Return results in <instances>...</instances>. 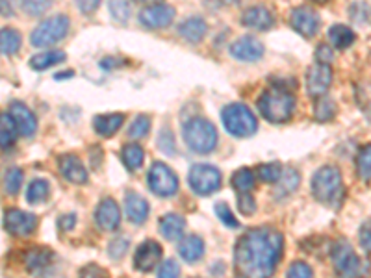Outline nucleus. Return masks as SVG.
I'll return each mask as SVG.
<instances>
[{
  "mask_svg": "<svg viewBox=\"0 0 371 278\" xmlns=\"http://www.w3.org/2000/svg\"><path fill=\"white\" fill-rule=\"evenodd\" d=\"M332 263L341 278H362L370 273V262L356 256L349 243L346 239L334 243L332 247Z\"/></svg>",
  "mask_w": 371,
  "mask_h": 278,
  "instance_id": "obj_5",
  "label": "nucleus"
},
{
  "mask_svg": "<svg viewBox=\"0 0 371 278\" xmlns=\"http://www.w3.org/2000/svg\"><path fill=\"white\" fill-rule=\"evenodd\" d=\"M232 58H236L240 62H256L263 56V45L258 41L256 37L245 36L242 39H237L236 43H232L228 48Z\"/></svg>",
  "mask_w": 371,
  "mask_h": 278,
  "instance_id": "obj_15",
  "label": "nucleus"
},
{
  "mask_svg": "<svg viewBox=\"0 0 371 278\" xmlns=\"http://www.w3.org/2000/svg\"><path fill=\"white\" fill-rule=\"evenodd\" d=\"M349 17L358 25H364V22H371V8L367 4H362V2H356V4L351 6Z\"/></svg>",
  "mask_w": 371,
  "mask_h": 278,
  "instance_id": "obj_41",
  "label": "nucleus"
},
{
  "mask_svg": "<svg viewBox=\"0 0 371 278\" xmlns=\"http://www.w3.org/2000/svg\"><path fill=\"white\" fill-rule=\"evenodd\" d=\"M284 237L271 227L251 228L236 243L234 262L243 278H269L282 256Z\"/></svg>",
  "mask_w": 371,
  "mask_h": 278,
  "instance_id": "obj_1",
  "label": "nucleus"
},
{
  "mask_svg": "<svg viewBox=\"0 0 371 278\" xmlns=\"http://www.w3.org/2000/svg\"><path fill=\"white\" fill-rule=\"evenodd\" d=\"M182 260L188 263H195L201 260V256L204 254V241L199 236H188L186 239H182L181 247H178Z\"/></svg>",
  "mask_w": 371,
  "mask_h": 278,
  "instance_id": "obj_25",
  "label": "nucleus"
},
{
  "mask_svg": "<svg viewBox=\"0 0 371 278\" xmlns=\"http://www.w3.org/2000/svg\"><path fill=\"white\" fill-rule=\"evenodd\" d=\"M121 158H123V164L126 165V169L138 171L143 165L145 150L138 143H129L124 145L123 150H121Z\"/></svg>",
  "mask_w": 371,
  "mask_h": 278,
  "instance_id": "obj_30",
  "label": "nucleus"
},
{
  "mask_svg": "<svg viewBox=\"0 0 371 278\" xmlns=\"http://www.w3.org/2000/svg\"><path fill=\"white\" fill-rule=\"evenodd\" d=\"M208 26L207 22L202 21L201 17H190L186 19L181 26H178V34L184 37L186 41L190 43H199L202 41V37L207 36Z\"/></svg>",
  "mask_w": 371,
  "mask_h": 278,
  "instance_id": "obj_24",
  "label": "nucleus"
},
{
  "mask_svg": "<svg viewBox=\"0 0 371 278\" xmlns=\"http://www.w3.org/2000/svg\"><path fill=\"white\" fill-rule=\"evenodd\" d=\"M124 211H126V217L134 225H141L149 217V202L145 201L141 195L134 193V191H130L124 197Z\"/></svg>",
  "mask_w": 371,
  "mask_h": 278,
  "instance_id": "obj_20",
  "label": "nucleus"
},
{
  "mask_svg": "<svg viewBox=\"0 0 371 278\" xmlns=\"http://www.w3.org/2000/svg\"><path fill=\"white\" fill-rule=\"evenodd\" d=\"M258 110L266 121L275 124L286 123L292 119L295 110V97L282 84H273L268 91L258 98Z\"/></svg>",
  "mask_w": 371,
  "mask_h": 278,
  "instance_id": "obj_2",
  "label": "nucleus"
},
{
  "mask_svg": "<svg viewBox=\"0 0 371 278\" xmlns=\"http://www.w3.org/2000/svg\"><path fill=\"white\" fill-rule=\"evenodd\" d=\"M242 278H243V277H242Z\"/></svg>",
  "mask_w": 371,
  "mask_h": 278,
  "instance_id": "obj_59",
  "label": "nucleus"
},
{
  "mask_svg": "<svg viewBox=\"0 0 371 278\" xmlns=\"http://www.w3.org/2000/svg\"><path fill=\"white\" fill-rule=\"evenodd\" d=\"M52 258H54V254H52V251H48V249H30V251L25 254V265L30 273H41V271H45V269L51 265Z\"/></svg>",
  "mask_w": 371,
  "mask_h": 278,
  "instance_id": "obj_22",
  "label": "nucleus"
},
{
  "mask_svg": "<svg viewBox=\"0 0 371 278\" xmlns=\"http://www.w3.org/2000/svg\"><path fill=\"white\" fill-rule=\"evenodd\" d=\"M95 221L103 230H117L121 223V211L114 199H103L95 211Z\"/></svg>",
  "mask_w": 371,
  "mask_h": 278,
  "instance_id": "obj_17",
  "label": "nucleus"
},
{
  "mask_svg": "<svg viewBox=\"0 0 371 278\" xmlns=\"http://www.w3.org/2000/svg\"><path fill=\"white\" fill-rule=\"evenodd\" d=\"M136 2L141 6H155V4H160L162 0H136Z\"/></svg>",
  "mask_w": 371,
  "mask_h": 278,
  "instance_id": "obj_55",
  "label": "nucleus"
},
{
  "mask_svg": "<svg viewBox=\"0 0 371 278\" xmlns=\"http://www.w3.org/2000/svg\"><path fill=\"white\" fill-rule=\"evenodd\" d=\"M289 22L294 26V30L303 37H314L320 30V15L310 8H295L289 15Z\"/></svg>",
  "mask_w": 371,
  "mask_h": 278,
  "instance_id": "obj_13",
  "label": "nucleus"
},
{
  "mask_svg": "<svg viewBox=\"0 0 371 278\" xmlns=\"http://www.w3.org/2000/svg\"><path fill=\"white\" fill-rule=\"evenodd\" d=\"M356 171L362 180H371V143L364 145L356 156Z\"/></svg>",
  "mask_w": 371,
  "mask_h": 278,
  "instance_id": "obj_35",
  "label": "nucleus"
},
{
  "mask_svg": "<svg viewBox=\"0 0 371 278\" xmlns=\"http://www.w3.org/2000/svg\"><path fill=\"white\" fill-rule=\"evenodd\" d=\"M22 43L21 34L15 28H2L0 30V54L2 56H13L19 52Z\"/></svg>",
  "mask_w": 371,
  "mask_h": 278,
  "instance_id": "obj_27",
  "label": "nucleus"
},
{
  "mask_svg": "<svg viewBox=\"0 0 371 278\" xmlns=\"http://www.w3.org/2000/svg\"><path fill=\"white\" fill-rule=\"evenodd\" d=\"M74 223H77V216L74 213H67V216H62L58 219V227L62 230H71L74 228Z\"/></svg>",
  "mask_w": 371,
  "mask_h": 278,
  "instance_id": "obj_53",
  "label": "nucleus"
},
{
  "mask_svg": "<svg viewBox=\"0 0 371 278\" xmlns=\"http://www.w3.org/2000/svg\"><path fill=\"white\" fill-rule=\"evenodd\" d=\"M188 182L197 195H211L221 187V173L214 165H193L188 175Z\"/></svg>",
  "mask_w": 371,
  "mask_h": 278,
  "instance_id": "obj_8",
  "label": "nucleus"
},
{
  "mask_svg": "<svg viewBox=\"0 0 371 278\" xmlns=\"http://www.w3.org/2000/svg\"><path fill=\"white\" fill-rule=\"evenodd\" d=\"M158 145H160V149L164 150V152H167V154H173V152H175V141H173V134H171L167 128L162 130Z\"/></svg>",
  "mask_w": 371,
  "mask_h": 278,
  "instance_id": "obj_48",
  "label": "nucleus"
},
{
  "mask_svg": "<svg viewBox=\"0 0 371 278\" xmlns=\"http://www.w3.org/2000/svg\"><path fill=\"white\" fill-rule=\"evenodd\" d=\"M21 2H22V10L32 17L43 15L52 4V0H21Z\"/></svg>",
  "mask_w": 371,
  "mask_h": 278,
  "instance_id": "obj_40",
  "label": "nucleus"
},
{
  "mask_svg": "<svg viewBox=\"0 0 371 278\" xmlns=\"http://www.w3.org/2000/svg\"><path fill=\"white\" fill-rule=\"evenodd\" d=\"M181 277V265L175 260H165L158 269V278H178Z\"/></svg>",
  "mask_w": 371,
  "mask_h": 278,
  "instance_id": "obj_45",
  "label": "nucleus"
},
{
  "mask_svg": "<svg viewBox=\"0 0 371 278\" xmlns=\"http://www.w3.org/2000/svg\"><path fill=\"white\" fill-rule=\"evenodd\" d=\"M314 2H318V4H325V2H329V0H314Z\"/></svg>",
  "mask_w": 371,
  "mask_h": 278,
  "instance_id": "obj_58",
  "label": "nucleus"
},
{
  "mask_svg": "<svg viewBox=\"0 0 371 278\" xmlns=\"http://www.w3.org/2000/svg\"><path fill=\"white\" fill-rule=\"evenodd\" d=\"M182 134H184L186 145H188L191 150L199 152V154H207V152H211V150L216 149L217 130L207 119H190V121L184 124Z\"/></svg>",
  "mask_w": 371,
  "mask_h": 278,
  "instance_id": "obj_4",
  "label": "nucleus"
},
{
  "mask_svg": "<svg viewBox=\"0 0 371 278\" xmlns=\"http://www.w3.org/2000/svg\"><path fill=\"white\" fill-rule=\"evenodd\" d=\"M4 227L11 236L26 237L36 232L37 217L30 213V211L8 210L4 216Z\"/></svg>",
  "mask_w": 371,
  "mask_h": 278,
  "instance_id": "obj_10",
  "label": "nucleus"
},
{
  "mask_svg": "<svg viewBox=\"0 0 371 278\" xmlns=\"http://www.w3.org/2000/svg\"><path fill=\"white\" fill-rule=\"evenodd\" d=\"M358 239H360L362 249L371 254V223L362 225L360 232H358Z\"/></svg>",
  "mask_w": 371,
  "mask_h": 278,
  "instance_id": "obj_50",
  "label": "nucleus"
},
{
  "mask_svg": "<svg viewBox=\"0 0 371 278\" xmlns=\"http://www.w3.org/2000/svg\"><path fill=\"white\" fill-rule=\"evenodd\" d=\"M282 165L273 161V164H263L258 167V176L260 180L268 182V184H277L280 175H282Z\"/></svg>",
  "mask_w": 371,
  "mask_h": 278,
  "instance_id": "obj_38",
  "label": "nucleus"
},
{
  "mask_svg": "<svg viewBox=\"0 0 371 278\" xmlns=\"http://www.w3.org/2000/svg\"><path fill=\"white\" fill-rule=\"evenodd\" d=\"M17 124L13 123L10 114H0V149H10L11 145L15 143Z\"/></svg>",
  "mask_w": 371,
  "mask_h": 278,
  "instance_id": "obj_29",
  "label": "nucleus"
},
{
  "mask_svg": "<svg viewBox=\"0 0 371 278\" xmlns=\"http://www.w3.org/2000/svg\"><path fill=\"white\" fill-rule=\"evenodd\" d=\"M126 251H129V239L126 237H117V239L110 243L108 247L110 256L114 258V260H121L126 254Z\"/></svg>",
  "mask_w": 371,
  "mask_h": 278,
  "instance_id": "obj_44",
  "label": "nucleus"
},
{
  "mask_svg": "<svg viewBox=\"0 0 371 278\" xmlns=\"http://www.w3.org/2000/svg\"><path fill=\"white\" fill-rule=\"evenodd\" d=\"M58 169L65 180L71 184H86L88 182V169L84 167L80 158L74 154H62L58 158Z\"/></svg>",
  "mask_w": 371,
  "mask_h": 278,
  "instance_id": "obj_16",
  "label": "nucleus"
},
{
  "mask_svg": "<svg viewBox=\"0 0 371 278\" xmlns=\"http://www.w3.org/2000/svg\"><path fill=\"white\" fill-rule=\"evenodd\" d=\"M72 77V71H67V72H58L56 74V80H60V78H69Z\"/></svg>",
  "mask_w": 371,
  "mask_h": 278,
  "instance_id": "obj_56",
  "label": "nucleus"
},
{
  "mask_svg": "<svg viewBox=\"0 0 371 278\" xmlns=\"http://www.w3.org/2000/svg\"><path fill=\"white\" fill-rule=\"evenodd\" d=\"M186 219L178 213H167L160 219V234L167 241H178L184 236Z\"/></svg>",
  "mask_w": 371,
  "mask_h": 278,
  "instance_id": "obj_21",
  "label": "nucleus"
},
{
  "mask_svg": "<svg viewBox=\"0 0 371 278\" xmlns=\"http://www.w3.org/2000/svg\"><path fill=\"white\" fill-rule=\"evenodd\" d=\"M299 182H301V176L297 171L295 169L282 171V175H280V178H278L277 182V195L280 197V199H282V197L292 195V193L299 187Z\"/></svg>",
  "mask_w": 371,
  "mask_h": 278,
  "instance_id": "obj_31",
  "label": "nucleus"
},
{
  "mask_svg": "<svg viewBox=\"0 0 371 278\" xmlns=\"http://www.w3.org/2000/svg\"><path fill=\"white\" fill-rule=\"evenodd\" d=\"M162 247L152 239H147L138 247L134 256V267L141 273H149L156 267V263L160 262Z\"/></svg>",
  "mask_w": 371,
  "mask_h": 278,
  "instance_id": "obj_14",
  "label": "nucleus"
},
{
  "mask_svg": "<svg viewBox=\"0 0 371 278\" xmlns=\"http://www.w3.org/2000/svg\"><path fill=\"white\" fill-rule=\"evenodd\" d=\"M175 19V8L167 4L147 6L139 11V22L147 28H165Z\"/></svg>",
  "mask_w": 371,
  "mask_h": 278,
  "instance_id": "obj_12",
  "label": "nucleus"
},
{
  "mask_svg": "<svg viewBox=\"0 0 371 278\" xmlns=\"http://www.w3.org/2000/svg\"><path fill=\"white\" fill-rule=\"evenodd\" d=\"M329 39L336 51H346L355 43V32L346 25H334L330 26Z\"/></svg>",
  "mask_w": 371,
  "mask_h": 278,
  "instance_id": "obj_26",
  "label": "nucleus"
},
{
  "mask_svg": "<svg viewBox=\"0 0 371 278\" xmlns=\"http://www.w3.org/2000/svg\"><path fill=\"white\" fill-rule=\"evenodd\" d=\"M336 115V104L332 98L329 97H320V100L315 102L314 106V117L315 121H320V123H329L330 119Z\"/></svg>",
  "mask_w": 371,
  "mask_h": 278,
  "instance_id": "obj_33",
  "label": "nucleus"
},
{
  "mask_svg": "<svg viewBox=\"0 0 371 278\" xmlns=\"http://www.w3.org/2000/svg\"><path fill=\"white\" fill-rule=\"evenodd\" d=\"M312 193L321 204L330 208H340L344 199H346V190H344V180L341 173L336 167H321L312 178Z\"/></svg>",
  "mask_w": 371,
  "mask_h": 278,
  "instance_id": "obj_3",
  "label": "nucleus"
},
{
  "mask_svg": "<svg viewBox=\"0 0 371 278\" xmlns=\"http://www.w3.org/2000/svg\"><path fill=\"white\" fill-rule=\"evenodd\" d=\"M22 185V171L19 167L8 169L4 176V190L8 195H17Z\"/></svg>",
  "mask_w": 371,
  "mask_h": 278,
  "instance_id": "obj_37",
  "label": "nucleus"
},
{
  "mask_svg": "<svg viewBox=\"0 0 371 278\" xmlns=\"http://www.w3.org/2000/svg\"><path fill=\"white\" fill-rule=\"evenodd\" d=\"M221 119L225 130L234 138H249L258 128L256 117L245 104L234 102L225 106L221 112Z\"/></svg>",
  "mask_w": 371,
  "mask_h": 278,
  "instance_id": "obj_6",
  "label": "nucleus"
},
{
  "mask_svg": "<svg viewBox=\"0 0 371 278\" xmlns=\"http://www.w3.org/2000/svg\"><path fill=\"white\" fill-rule=\"evenodd\" d=\"M237 206H240V211L245 213V216H253L254 211H256V202L249 193H242L240 199H237Z\"/></svg>",
  "mask_w": 371,
  "mask_h": 278,
  "instance_id": "obj_46",
  "label": "nucleus"
},
{
  "mask_svg": "<svg viewBox=\"0 0 371 278\" xmlns=\"http://www.w3.org/2000/svg\"><path fill=\"white\" fill-rule=\"evenodd\" d=\"M80 278H110L106 269H103L100 265H88L80 271Z\"/></svg>",
  "mask_w": 371,
  "mask_h": 278,
  "instance_id": "obj_49",
  "label": "nucleus"
},
{
  "mask_svg": "<svg viewBox=\"0 0 371 278\" xmlns=\"http://www.w3.org/2000/svg\"><path fill=\"white\" fill-rule=\"evenodd\" d=\"M332 84V69L330 65H325V63H315L308 69V74H306V89H308V95L314 98L323 97L327 89L330 88Z\"/></svg>",
  "mask_w": 371,
  "mask_h": 278,
  "instance_id": "obj_11",
  "label": "nucleus"
},
{
  "mask_svg": "<svg viewBox=\"0 0 371 278\" xmlns=\"http://www.w3.org/2000/svg\"><path fill=\"white\" fill-rule=\"evenodd\" d=\"M150 130V117L149 115H138L129 126V135L132 139H141L149 134Z\"/></svg>",
  "mask_w": 371,
  "mask_h": 278,
  "instance_id": "obj_39",
  "label": "nucleus"
},
{
  "mask_svg": "<svg viewBox=\"0 0 371 278\" xmlns=\"http://www.w3.org/2000/svg\"><path fill=\"white\" fill-rule=\"evenodd\" d=\"M69 32V17L54 15L51 19H45L43 22L34 28L30 36V41L34 46H52L58 41H62Z\"/></svg>",
  "mask_w": 371,
  "mask_h": 278,
  "instance_id": "obj_7",
  "label": "nucleus"
},
{
  "mask_svg": "<svg viewBox=\"0 0 371 278\" xmlns=\"http://www.w3.org/2000/svg\"><path fill=\"white\" fill-rule=\"evenodd\" d=\"M65 58L67 56H65L62 51L39 52V54L30 58V67L34 69V71H46V69H51L52 65L65 62Z\"/></svg>",
  "mask_w": 371,
  "mask_h": 278,
  "instance_id": "obj_28",
  "label": "nucleus"
},
{
  "mask_svg": "<svg viewBox=\"0 0 371 278\" xmlns=\"http://www.w3.org/2000/svg\"><path fill=\"white\" fill-rule=\"evenodd\" d=\"M242 22L245 26H249V28H253V30H269V28L275 25V17L268 8L254 6V8H249V10L243 13Z\"/></svg>",
  "mask_w": 371,
  "mask_h": 278,
  "instance_id": "obj_19",
  "label": "nucleus"
},
{
  "mask_svg": "<svg viewBox=\"0 0 371 278\" xmlns=\"http://www.w3.org/2000/svg\"><path fill=\"white\" fill-rule=\"evenodd\" d=\"M149 187L158 197H171L178 191V178L162 161H156L149 171Z\"/></svg>",
  "mask_w": 371,
  "mask_h": 278,
  "instance_id": "obj_9",
  "label": "nucleus"
},
{
  "mask_svg": "<svg viewBox=\"0 0 371 278\" xmlns=\"http://www.w3.org/2000/svg\"><path fill=\"white\" fill-rule=\"evenodd\" d=\"M74 2H77L78 10L82 13H93L100 4V0H74Z\"/></svg>",
  "mask_w": 371,
  "mask_h": 278,
  "instance_id": "obj_52",
  "label": "nucleus"
},
{
  "mask_svg": "<svg viewBox=\"0 0 371 278\" xmlns=\"http://www.w3.org/2000/svg\"><path fill=\"white\" fill-rule=\"evenodd\" d=\"M216 213H217V217L221 219L225 227H228V228H237V227H240V223H237L236 217L232 216L230 208H228L227 204H223V202L216 204Z\"/></svg>",
  "mask_w": 371,
  "mask_h": 278,
  "instance_id": "obj_42",
  "label": "nucleus"
},
{
  "mask_svg": "<svg viewBox=\"0 0 371 278\" xmlns=\"http://www.w3.org/2000/svg\"><path fill=\"white\" fill-rule=\"evenodd\" d=\"M10 115L13 119V123L17 124L19 134L22 135H32L37 128V121L34 117L30 110L26 108L22 102H11L10 106Z\"/></svg>",
  "mask_w": 371,
  "mask_h": 278,
  "instance_id": "obj_18",
  "label": "nucleus"
},
{
  "mask_svg": "<svg viewBox=\"0 0 371 278\" xmlns=\"http://www.w3.org/2000/svg\"><path fill=\"white\" fill-rule=\"evenodd\" d=\"M17 11V0H0V15L13 17Z\"/></svg>",
  "mask_w": 371,
  "mask_h": 278,
  "instance_id": "obj_51",
  "label": "nucleus"
},
{
  "mask_svg": "<svg viewBox=\"0 0 371 278\" xmlns=\"http://www.w3.org/2000/svg\"><path fill=\"white\" fill-rule=\"evenodd\" d=\"M223 2H225V4H240L242 0H223Z\"/></svg>",
  "mask_w": 371,
  "mask_h": 278,
  "instance_id": "obj_57",
  "label": "nucleus"
},
{
  "mask_svg": "<svg viewBox=\"0 0 371 278\" xmlns=\"http://www.w3.org/2000/svg\"><path fill=\"white\" fill-rule=\"evenodd\" d=\"M123 63H124L123 60H115V58H104L103 62H100V67L106 69V71H110V69L121 67Z\"/></svg>",
  "mask_w": 371,
  "mask_h": 278,
  "instance_id": "obj_54",
  "label": "nucleus"
},
{
  "mask_svg": "<svg viewBox=\"0 0 371 278\" xmlns=\"http://www.w3.org/2000/svg\"><path fill=\"white\" fill-rule=\"evenodd\" d=\"M254 184H256V178H254V173L247 167H242L237 169L234 175H232V185L234 190H237L240 193H249L253 190Z\"/></svg>",
  "mask_w": 371,
  "mask_h": 278,
  "instance_id": "obj_32",
  "label": "nucleus"
},
{
  "mask_svg": "<svg viewBox=\"0 0 371 278\" xmlns=\"http://www.w3.org/2000/svg\"><path fill=\"white\" fill-rule=\"evenodd\" d=\"M315 60H318V63L330 65L334 60V48H330L329 45H320L315 48Z\"/></svg>",
  "mask_w": 371,
  "mask_h": 278,
  "instance_id": "obj_47",
  "label": "nucleus"
},
{
  "mask_svg": "<svg viewBox=\"0 0 371 278\" xmlns=\"http://www.w3.org/2000/svg\"><path fill=\"white\" fill-rule=\"evenodd\" d=\"M110 13L115 21L126 22L132 13V2L130 0H110Z\"/></svg>",
  "mask_w": 371,
  "mask_h": 278,
  "instance_id": "obj_36",
  "label": "nucleus"
},
{
  "mask_svg": "<svg viewBox=\"0 0 371 278\" xmlns=\"http://www.w3.org/2000/svg\"><path fill=\"white\" fill-rule=\"evenodd\" d=\"M312 277H314L312 267L304 262L292 263L288 269V273H286V278H312Z\"/></svg>",
  "mask_w": 371,
  "mask_h": 278,
  "instance_id": "obj_43",
  "label": "nucleus"
},
{
  "mask_svg": "<svg viewBox=\"0 0 371 278\" xmlns=\"http://www.w3.org/2000/svg\"><path fill=\"white\" fill-rule=\"evenodd\" d=\"M124 123L123 114H106V115H97L93 119V128L98 135L103 138H110L114 135Z\"/></svg>",
  "mask_w": 371,
  "mask_h": 278,
  "instance_id": "obj_23",
  "label": "nucleus"
},
{
  "mask_svg": "<svg viewBox=\"0 0 371 278\" xmlns=\"http://www.w3.org/2000/svg\"><path fill=\"white\" fill-rule=\"evenodd\" d=\"M51 193V187H48V182L37 178V180L32 182L26 190V201L30 204H37V202H43Z\"/></svg>",
  "mask_w": 371,
  "mask_h": 278,
  "instance_id": "obj_34",
  "label": "nucleus"
}]
</instances>
